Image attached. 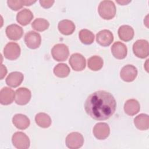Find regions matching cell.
I'll list each match as a JSON object with an SVG mask.
<instances>
[{
	"mask_svg": "<svg viewBox=\"0 0 149 149\" xmlns=\"http://www.w3.org/2000/svg\"><path fill=\"white\" fill-rule=\"evenodd\" d=\"M116 100L109 93L100 90L90 94L86 100L84 109L86 113L95 120L109 119L115 113Z\"/></svg>",
	"mask_w": 149,
	"mask_h": 149,
	"instance_id": "6da1fadb",
	"label": "cell"
},
{
	"mask_svg": "<svg viewBox=\"0 0 149 149\" xmlns=\"http://www.w3.org/2000/svg\"><path fill=\"white\" fill-rule=\"evenodd\" d=\"M98 11L100 16L104 19L110 20L116 14V6L111 1H101L98 6Z\"/></svg>",
	"mask_w": 149,
	"mask_h": 149,
	"instance_id": "7a4b0ae2",
	"label": "cell"
},
{
	"mask_svg": "<svg viewBox=\"0 0 149 149\" xmlns=\"http://www.w3.org/2000/svg\"><path fill=\"white\" fill-rule=\"evenodd\" d=\"M53 58L59 62L65 61L67 59L69 54V48L64 44H57L51 49Z\"/></svg>",
	"mask_w": 149,
	"mask_h": 149,
	"instance_id": "3957f363",
	"label": "cell"
},
{
	"mask_svg": "<svg viewBox=\"0 0 149 149\" xmlns=\"http://www.w3.org/2000/svg\"><path fill=\"white\" fill-rule=\"evenodd\" d=\"M65 143L66 146L69 148L77 149L83 146L84 138L81 133L78 132H72L66 136Z\"/></svg>",
	"mask_w": 149,
	"mask_h": 149,
	"instance_id": "277c9868",
	"label": "cell"
},
{
	"mask_svg": "<svg viewBox=\"0 0 149 149\" xmlns=\"http://www.w3.org/2000/svg\"><path fill=\"white\" fill-rule=\"evenodd\" d=\"M148 42L146 40H138L133 45L134 54L138 58H145L148 56Z\"/></svg>",
	"mask_w": 149,
	"mask_h": 149,
	"instance_id": "5b68a950",
	"label": "cell"
},
{
	"mask_svg": "<svg viewBox=\"0 0 149 149\" xmlns=\"http://www.w3.org/2000/svg\"><path fill=\"white\" fill-rule=\"evenodd\" d=\"M12 141L13 146L18 149H27L30 147L29 138L23 132L15 133L12 136Z\"/></svg>",
	"mask_w": 149,
	"mask_h": 149,
	"instance_id": "8992f818",
	"label": "cell"
},
{
	"mask_svg": "<svg viewBox=\"0 0 149 149\" xmlns=\"http://www.w3.org/2000/svg\"><path fill=\"white\" fill-rule=\"evenodd\" d=\"M3 54L6 59L9 60H15L20 56V48L16 42H9L4 48Z\"/></svg>",
	"mask_w": 149,
	"mask_h": 149,
	"instance_id": "52a82bcc",
	"label": "cell"
},
{
	"mask_svg": "<svg viewBox=\"0 0 149 149\" xmlns=\"http://www.w3.org/2000/svg\"><path fill=\"white\" fill-rule=\"evenodd\" d=\"M24 42L30 49H36L41 44V38L39 33L33 31L27 33L24 36Z\"/></svg>",
	"mask_w": 149,
	"mask_h": 149,
	"instance_id": "ba28073f",
	"label": "cell"
},
{
	"mask_svg": "<svg viewBox=\"0 0 149 149\" xmlns=\"http://www.w3.org/2000/svg\"><path fill=\"white\" fill-rule=\"evenodd\" d=\"M69 62L72 68L75 71H81L86 68V59L79 53L72 54L70 57Z\"/></svg>",
	"mask_w": 149,
	"mask_h": 149,
	"instance_id": "9c48e42d",
	"label": "cell"
},
{
	"mask_svg": "<svg viewBox=\"0 0 149 149\" xmlns=\"http://www.w3.org/2000/svg\"><path fill=\"white\" fill-rule=\"evenodd\" d=\"M137 69L132 65H126L122 68L120 72L121 79L126 82L133 81L137 77Z\"/></svg>",
	"mask_w": 149,
	"mask_h": 149,
	"instance_id": "30bf717a",
	"label": "cell"
},
{
	"mask_svg": "<svg viewBox=\"0 0 149 149\" xmlns=\"http://www.w3.org/2000/svg\"><path fill=\"white\" fill-rule=\"evenodd\" d=\"M31 91L27 88L20 87L15 92V102L20 105L27 104L31 98Z\"/></svg>",
	"mask_w": 149,
	"mask_h": 149,
	"instance_id": "8fae6325",
	"label": "cell"
},
{
	"mask_svg": "<svg viewBox=\"0 0 149 149\" xmlns=\"http://www.w3.org/2000/svg\"><path fill=\"white\" fill-rule=\"evenodd\" d=\"M110 133V129L106 123L100 122L97 123L93 128V134L94 136L99 140L107 139Z\"/></svg>",
	"mask_w": 149,
	"mask_h": 149,
	"instance_id": "7c38bea8",
	"label": "cell"
},
{
	"mask_svg": "<svg viewBox=\"0 0 149 149\" xmlns=\"http://www.w3.org/2000/svg\"><path fill=\"white\" fill-rule=\"evenodd\" d=\"M113 40L112 33L108 30H102L96 35V41L98 44L103 47L109 46Z\"/></svg>",
	"mask_w": 149,
	"mask_h": 149,
	"instance_id": "4fadbf2b",
	"label": "cell"
},
{
	"mask_svg": "<svg viewBox=\"0 0 149 149\" xmlns=\"http://www.w3.org/2000/svg\"><path fill=\"white\" fill-rule=\"evenodd\" d=\"M111 52L115 58L122 59L126 56L127 49L123 43L120 41H117L114 42L112 45Z\"/></svg>",
	"mask_w": 149,
	"mask_h": 149,
	"instance_id": "5bb4252c",
	"label": "cell"
},
{
	"mask_svg": "<svg viewBox=\"0 0 149 149\" xmlns=\"http://www.w3.org/2000/svg\"><path fill=\"white\" fill-rule=\"evenodd\" d=\"M23 34V29L16 24H10L6 29V34L7 37L12 40H18L20 39Z\"/></svg>",
	"mask_w": 149,
	"mask_h": 149,
	"instance_id": "9a60e30c",
	"label": "cell"
},
{
	"mask_svg": "<svg viewBox=\"0 0 149 149\" xmlns=\"http://www.w3.org/2000/svg\"><path fill=\"white\" fill-rule=\"evenodd\" d=\"M14 91L9 87H5L0 91V102L2 105H9L14 100Z\"/></svg>",
	"mask_w": 149,
	"mask_h": 149,
	"instance_id": "2e32d148",
	"label": "cell"
},
{
	"mask_svg": "<svg viewBox=\"0 0 149 149\" xmlns=\"http://www.w3.org/2000/svg\"><path fill=\"white\" fill-rule=\"evenodd\" d=\"M24 79L23 74L19 72H13L7 76L6 79V84L11 87H17L22 83Z\"/></svg>",
	"mask_w": 149,
	"mask_h": 149,
	"instance_id": "e0dca14e",
	"label": "cell"
},
{
	"mask_svg": "<svg viewBox=\"0 0 149 149\" xmlns=\"http://www.w3.org/2000/svg\"><path fill=\"white\" fill-rule=\"evenodd\" d=\"M12 122L16 127L20 130L27 129L30 123L29 118L25 115L21 113L15 115L12 118Z\"/></svg>",
	"mask_w": 149,
	"mask_h": 149,
	"instance_id": "ac0fdd59",
	"label": "cell"
},
{
	"mask_svg": "<svg viewBox=\"0 0 149 149\" xmlns=\"http://www.w3.org/2000/svg\"><path fill=\"white\" fill-rule=\"evenodd\" d=\"M140 109L139 102L135 99H130L126 101L124 105L125 113L130 116L137 114Z\"/></svg>",
	"mask_w": 149,
	"mask_h": 149,
	"instance_id": "d6986e66",
	"label": "cell"
},
{
	"mask_svg": "<svg viewBox=\"0 0 149 149\" xmlns=\"http://www.w3.org/2000/svg\"><path fill=\"white\" fill-rule=\"evenodd\" d=\"M118 33L119 38L124 41H129L132 40L134 34L133 29L128 25L121 26L119 28Z\"/></svg>",
	"mask_w": 149,
	"mask_h": 149,
	"instance_id": "ffe728a7",
	"label": "cell"
},
{
	"mask_svg": "<svg viewBox=\"0 0 149 149\" xmlns=\"http://www.w3.org/2000/svg\"><path fill=\"white\" fill-rule=\"evenodd\" d=\"M58 30L63 35L72 34L75 30V25L73 22L69 20H62L58 23Z\"/></svg>",
	"mask_w": 149,
	"mask_h": 149,
	"instance_id": "44dd1931",
	"label": "cell"
},
{
	"mask_svg": "<svg viewBox=\"0 0 149 149\" xmlns=\"http://www.w3.org/2000/svg\"><path fill=\"white\" fill-rule=\"evenodd\" d=\"M33 18V14L27 9H24L20 11L16 16L17 22L22 26H26L29 24Z\"/></svg>",
	"mask_w": 149,
	"mask_h": 149,
	"instance_id": "7402d4cb",
	"label": "cell"
},
{
	"mask_svg": "<svg viewBox=\"0 0 149 149\" xmlns=\"http://www.w3.org/2000/svg\"><path fill=\"white\" fill-rule=\"evenodd\" d=\"M136 127L141 130H146L149 128V116L147 114L141 113L134 119Z\"/></svg>",
	"mask_w": 149,
	"mask_h": 149,
	"instance_id": "603a6c76",
	"label": "cell"
},
{
	"mask_svg": "<svg viewBox=\"0 0 149 149\" xmlns=\"http://www.w3.org/2000/svg\"><path fill=\"white\" fill-rule=\"evenodd\" d=\"M35 121L38 126L42 128L49 127L52 123L50 116L48 114L43 112L38 113L36 115Z\"/></svg>",
	"mask_w": 149,
	"mask_h": 149,
	"instance_id": "cb8c5ba5",
	"label": "cell"
},
{
	"mask_svg": "<svg viewBox=\"0 0 149 149\" xmlns=\"http://www.w3.org/2000/svg\"><path fill=\"white\" fill-rule=\"evenodd\" d=\"M102 59L97 55L90 57L88 60V67L90 69L93 71H97L100 70L103 66Z\"/></svg>",
	"mask_w": 149,
	"mask_h": 149,
	"instance_id": "d4e9b609",
	"label": "cell"
},
{
	"mask_svg": "<svg viewBox=\"0 0 149 149\" xmlns=\"http://www.w3.org/2000/svg\"><path fill=\"white\" fill-rule=\"evenodd\" d=\"M79 36L81 42L86 45L92 44L94 40V34L87 29H82L80 30Z\"/></svg>",
	"mask_w": 149,
	"mask_h": 149,
	"instance_id": "484cf974",
	"label": "cell"
},
{
	"mask_svg": "<svg viewBox=\"0 0 149 149\" xmlns=\"http://www.w3.org/2000/svg\"><path fill=\"white\" fill-rule=\"evenodd\" d=\"M54 74L58 77H66L70 73V69L65 63H58L54 69Z\"/></svg>",
	"mask_w": 149,
	"mask_h": 149,
	"instance_id": "4316f807",
	"label": "cell"
},
{
	"mask_svg": "<svg viewBox=\"0 0 149 149\" xmlns=\"http://www.w3.org/2000/svg\"><path fill=\"white\" fill-rule=\"evenodd\" d=\"M49 26V22L42 18L36 19L31 24L32 28L38 31H43L47 30Z\"/></svg>",
	"mask_w": 149,
	"mask_h": 149,
	"instance_id": "83f0119b",
	"label": "cell"
},
{
	"mask_svg": "<svg viewBox=\"0 0 149 149\" xmlns=\"http://www.w3.org/2000/svg\"><path fill=\"white\" fill-rule=\"evenodd\" d=\"M8 6L13 10H18L21 9L24 5L23 1H15L9 0L7 1Z\"/></svg>",
	"mask_w": 149,
	"mask_h": 149,
	"instance_id": "f1b7e54d",
	"label": "cell"
},
{
	"mask_svg": "<svg viewBox=\"0 0 149 149\" xmlns=\"http://www.w3.org/2000/svg\"><path fill=\"white\" fill-rule=\"evenodd\" d=\"M40 3L41 4V6L44 8H49L51 7L54 3V1H44V0H40Z\"/></svg>",
	"mask_w": 149,
	"mask_h": 149,
	"instance_id": "f546056e",
	"label": "cell"
},
{
	"mask_svg": "<svg viewBox=\"0 0 149 149\" xmlns=\"http://www.w3.org/2000/svg\"><path fill=\"white\" fill-rule=\"evenodd\" d=\"M1 79H2L5 76L6 74L7 73V69L3 65H1Z\"/></svg>",
	"mask_w": 149,
	"mask_h": 149,
	"instance_id": "4dcf8cb0",
	"label": "cell"
},
{
	"mask_svg": "<svg viewBox=\"0 0 149 149\" xmlns=\"http://www.w3.org/2000/svg\"><path fill=\"white\" fill-rule=\"evenodd\" d=\"M23 2H24V5L30 6V5L33 4L34 3H35L36 1H24V0H23Z\"/></svg>",
	"mask_w": 149,
	"mask_h": 149,
	"instance_id": "1f68e13d",
	"label": "cell"
},
{
	"mask_svg": "<svg viewBox=\"0 0 149 149\" xmlns=\"http://www.w3.org/2000/svg\"><path fill=\"white\" fill-rule=\"evenodd\" d=\"M118 3H119L120 5H126L129 3H130L131 2V1H116Z\"/></svg>",
	"mask_w": 149,
	"mask_h": 149,
	"instance_id": "d6a6232c",
	"label": "cell"
}]
</instances>
